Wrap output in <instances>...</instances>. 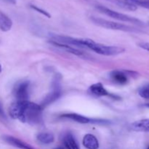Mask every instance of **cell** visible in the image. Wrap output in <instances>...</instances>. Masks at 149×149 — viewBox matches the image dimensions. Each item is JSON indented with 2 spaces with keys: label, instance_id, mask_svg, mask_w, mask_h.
I'll use <instances>...</instances> for the list:
<instances>
[{
  "label": "cell",
  "instance_id": "1",
  "mask_svg": "<svg viewBox=\"0 0 149 149\" xmlns=\"http://www.w3.org/2000/svg\"><path fill=\"white\" fill-rule=\"evenodd\" d=\"M85 48H88L99 55H106V56H114L123 53L125 51V48L122 47L102 45V44L97 43L94 40L90 39H87Z\"/></svg>",
  "mask_w": 149,
  "mask_h": 149
},
{
  "label": "cell",
  "instance_id": "2",
  "mask_svg": "<svg viewBox=\"0 0 149 149\" xmlns=\"http://www.w3.org/2000/svg\"><path fill=\"white\" fill-rule=\"evenodd\" d=\"M90 20L93 21L94 24L100 27L105 28L107 29H111V30L122 31L125 32H139L141 31L135 27L127 26V25L123 24V23H117V22L111 21V20H106V19L100 18V17H90Z\"/></svg>",
  "mask_w": 149,
  "mask_h": 149
},
{
  "label": "cell",
  "instance_id": "3",
  "mask_svg": "<svg viewBox=\"0 0 149 149\" xmlns=\"http://www.w3.org/2000/svg\"><path fill=\"white\" fill-rule=\"evenodd\" d=\"M42 110L40 105L29 101L25 111V122L31 125L40 124L42 122Z\"/></svg>",
  "mask_w": 149,
  "mask_h": 149
},
{
  "label": "cell",
  "instance_id": "4",
  "mask_svg": "<svg viewBox=\"0 0 149 149\" xmlns=\"http://www.w3.org/2000/svg\"><path fill=\"white\" fill-rule=\"evenodd\" d=\"M61 77L58 74H56L54 77L52 82V90L47 95L46 97L42 100V103L40 104L42 109L48 106L49 105L52 104L55 101H56L62 95V90H61Z\"/></svg>",
  "mask_w": 149,
  "mask_h": 149
},
{
  "label": "cell",
  "instance_id": "5",
  "mask_svg": "<svg viewBox=\"0 0 149 149\" xmlns=\"http://www.w3.org/2000/svg\"><path fill=\"white\" fill-rule=\"evenodd\" d=\"M96 8H97V10H98L100 13H103V14L106 15L111 17V18L116 19V20H120V21L122 22L130 23H132V24L138 25V26H143L144 25L143 23L141 20L136 18V17H131V16L123 14V13L114 11V10H111V9L104 7V6L98 5L96 7Z\"/></svg>",
  "mask_w": 149,
  "mask_h": 149
},
{
  "label": "cell",
  "instance_id": "6",
  "mask_svg": "<svg viewBox=\"0 0 149 149\" xmlns=\"http://www.w3.org/2000/svg\"><path fill=\"white\" fill-rule=\"evenodd\" d=\"M29 102V100H24V101L17 100L11 104L9 108V114L10 117L13 119H18L20 122L25 123L24 113Z\"/></svg>",
  "mask_w": 149,
  "mask_h": 149
},
{
  "label": "cell",
  "instance_id": "7",
  "mask_svg": "<svg viewBox=\"0 0 149 149\" xmlns=\"http://www.w3.org/2000/svg\"><path fill=\"white\" fill-rule=\"evenodd\" d=\"M61 117L74 121V122L79 124H96V125H97V124L98 125H110L111 124V122L109 120L91 119V118H88L85 116H83V115L76 113H65V114H63Z\"/></svg>",
  "mask_w": 149,
  "mask_h": 149
},
{
  "label": "cell",
  "instance_id": "8",
  "mask_svg": "<svg viewBox=\"0 0 149 149\" xmlns=\"http://www.w3.org/2000/svg\"><path fill=\"white\" fill-rule=\"evenodd\" d=\"M29 88H30V82L29 81H23L17 83L13 90L14 95L17 100L20 101L29 100Z\"/></svg>",
  "mask_w": 149,
  "mask_h": 149
},
{
  "label": "cell",
  "instance_id": "9",
  "mask_svg": "<svg viewBox=\"0 0 149 149\" xmlns=\"http://www.w3.org/2000/svg\"><path fill=\"white\" fill-rule=\"evenodd\" d=\"M2 139L5 141L7 143L10 144L12 146L20 149H35L33 146L28 144L27 143L21 141L17 138L11 136V135H4L2 136Z\"/></svg>",
  "mask_w": 149,
  "mask_h": 149
},
{
  "label": "cell",
  "instance_id": "10",
  "mask_svg": "<svg viewBox=\"0 0 149 149\" xmlns=\"http://www.w3.org/2000/svg\"><path fill=\"white\" fill-rule=\"evenodd\" d=\"M49 43H50L51 45H53V46L57 47L64 50L65 52H68V53H71L72 54V55H77V56H79V57H85V56L87 57V54H85L84 52H83L82 51L79 50V49H77V48H75L74 47L71 46V45L60 43V42H57L52 40L49 41Z\"/></svg>",
  "mask_w": 149,
  "mask_h": 149
},
{
  "label": "cell",
  "instance_id": "11",
  "mask_svg": "<svg viewBox=\"0 0 149 149\" xmlns=\"http://www.w3.org/2000/svg\"><path fill=\"white\" fill-rule=\"evenodd\" d=\"M88 93L92 95L95 97H106V96H110V93L107 91L104 86L101 83H95L93 84L89 87Z\"/></svg>",
  "mask_w": 149,
  "mask_h": 149
},
{
  "label": "cell",
  "instance_id": "12",
  "mask_svg": "<svg viewBox=\"0 0 149 149\" xmlns=\"http://www.w3.org/2000/svg\"><path fill=\"white\" fill-rule=\"evenodd\" d=\"M110 77L112 81H114L116 84L124 85L128 82L127 74L125 71H119V70H114L110 73Z\"/></svg>",
  "mask_w": 149,
  "mask_h": 149
},
{
  "label": "cell",
  "instance_id": "13",
  "mask_svg": "<svg viewBox=\"0 0 149 149\" xmlns=\"http://www.w3.org/2000/svg\"><path fill=\"white\" fill-rule=\"evenodd\" d=\"M83 146L87 149H98L99 142L95 135L92 134H87L84 135L82 141Z\"/></svg>",
  "mask_w": 149,
  "mask_h": 149
},
{
  "label": "cell",
  "instance_id": "14",
  "mask_svg": "<svg viewBox=\"0 0 149 149\" xmlns=\"http://www.w3.org/2000/svg\"><path fill=\"white\" fill-rule=\"evenodd\" d=\"M131 130L136 132H149V119L136 121L130 125Z\"/></svg>",
  "mask_w": 149,
  "mask_h": 149
},
{
  "label": "cell",
  "instance_id": "15",
  "mask_svg": "<svg viewBox=\"0 0 149 149\" xmlns=\"http://www.w3.org/2000/svg\"><path fill=\"white\" fill-rule=\"evenodd\" d=\"M63 144L66 149H80L77 140L71 132H68L64 135Z\"/></svg>",
  "mask_w": 149,
  "mask_h": 149
},
{
  "label": "cell",
  "instance_id": "16",
  "mask_svg": "<svg viewBox=\"0 0 149 149\" xmlns=\"http://www.w3.org/2000/svg\"><path fill=\"white\" fill-rule=\"evenodd\" d=\"M12 27H13V21L7 15L0 11V30L7 32L9 31Z\"/></svg>",
  "mask_w": 149,
  "mask_h": 149
},
{
  "label": "cell",
  "instance_id": "17",
  "mask_svg": "<svg viewBox=\"0 0 149 149\" xmlns=\"http://www.w3.org/2000/svg\"><path fill=\"white\" fill-rule=\"evenodd\" d=\"M36 138L41 143L45 145L52 143L55 141L54 135L50 132H40L36 135Z\"/></svg>",
  "mask_w": 149,
  "mask_h": 149
},
{
  "label": "cell",
  "instance_id": "18",
  "mask_svg": "<svg viewBox=\"0 0 149 149\" xmlns=\"http://www.w3.org/2000/svg\"><path fill=\"white\" fill-rule=\"evenodd\" d=\"M138 94L143 98L149 99V84L141 87L138 90Z\"/></svg>",
  "mask_w": 149,
  "mask_h": 149
},
{
  "label": "cell",
  "instance_id": "19",
  "mask_svg": "<svg viewBox=\"0 0 149 149\" xmlns=\"http://www.w3.org/2000/svg\"><path fill=\"white\" fill-rule=\"evenodd\" d=\"M30 7L31 9H33V10H34L35 11L37 12V13H40V14L43 15L45 16V17H48V18H50V17H51L50 14H49V13H48V12H47L46 10H43V9L40 8V7H37V6L33 5V4H30Z\"/></svg>",
  "mask_w": 149,
  "mask_h": 149
},
{
  "label": "cell",
  "instance_id": "20",
  "mask_svg": "<svg viewBox=\"0 0 149 149\" xmlns=\"http://www.w3.org/2000/svg\"><path fill=\"white\" fill-rule=\"evenodd\" d=\"M138 46L140 47L142 49H145L149 52V43L148 42H141V43L138 44Z\"/></svg>",
  "mask_w": 149,
  "mask_h": 149
},
{
  "label": "cell",
  "instance_id": "21",
  "mask_svg": "<svg viewBox=\"0 0 149 149\" xmlns=\"http://www.w3.org/2000/svg\"><path fill=\"white\" fill-rule=\"evenodd\" d=\"M0 117H2V118H5V113L4 111V109H3L2 106H1V103H0Z\"/></svg>",
  "mask_w": 149,
  "mask_h": 149
},
{
  "label": "cell",
  "instance_id": "22",
  "mask_svg": "<svg viewBox=\"0 0 149 149\" xmlns=\"http://www.w3.org/2000/svg\"><path fill=\"white\" fill-rule=\"evenodd\" d=\"M54 149H64L63 148H62V147H58V148H55Z\"/></svg>",
  "mask_w": 149,
  "mask_h": 149
},
{
  "label": "cell",
  "instance_id": "23",
  "mask_svg": "<svg viewBox=\"0 0 149 149\" xmlns=\"http://www.w3.org/2000/svg\"><path fill=\"white\" fill-rule=\"evenodd\" d=\"M1 70H2V68H1V64H0V73L1 72Z\"/></svg>",
  "mask_w": 149,
  "mask_h": 149
},
{
  "label": "cell",
  "instance_id": "24",
  "mask_svg": "<svg viewBox=\"0 0 149 149\" xmlns=\"http://www.w3.org/2000/svg\"><path fill=\"white\" fill-rule=\"evenodd\" d=\"M146 107H148L149 108V103H148V104L146 105Z\"/></svg>",
  "mask_w": 149,
  "mask_h": 149
},
{
  "label": "cell",
  "instance_id": "25",
  "mask_svg": "<svg viewBox=\"0 0 149 149\" xmlns=\"http://www.w3.org/2000/svg\"><path fill=\"white\" fill-rule=\"evenodd\" d=\"M147 149H149V146H148V148H147Z\"/></svg>",
  "mask_w": 149,
  "mask_h": 149
}]
</instances>
